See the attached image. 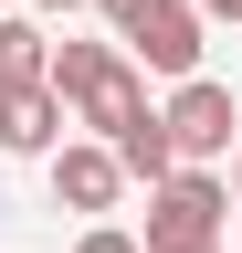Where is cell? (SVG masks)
I'll list each match as a JSON object with an SVG mask.
<instances>
[{"mask_svg":"<svg viewBox=\"0 0 242 253\" xmlns=\"http://www.w3.org/2000/svg\"><path fill=\"white\" fill-rule=\"evenodd\" d=\"M42 63H53V42H42V21L0 11V95H11V84H42Z\"/></svg>","mask_w":242,"mask_h":253,"instance_id":"8","label":"cell"},{"mask_svg":"<svg viewBox=\"0 0 242 253\" xmlns=\"http://www.w3.org/2000/svg\"><path fill=\"white\" fill-rule=\"evenodd\" d=\"M74 253H137V232H116V221H95V232H84Z\"/></svg>","mask_w":242,"mask_h":253,"instance_id":"9","label":"cell"},{"mask_svg":"<svg viewBox=\"0 0 242 253\" xmlns=\"http://www.w3.org/2000/svg\"><path fill=\"white\" fill-rule=\"evenodd\" d=\"M232 201H242V126H232Z\"/></svg>","mask_w":242,"mask_h":253,"instance_id":"12","label":"cell"},{"mask_svg":"<svg viewBox=\"0 0 242 253\" xmlns=\"http://www.w3.org/2000/svg\"><path fill=\"white\" fill-rule=\"evenodd\" d=\"M105 148H116V169H127V179H147V190H158V179L179 169V148H169V126H158V106H147L137 126H116Z\"/></svg>","mask_w":242,"mask_h":253,"instance_id":"7","label":"cell"},{"mask_svg":"<svg viewBox=\"0 0 242 253\" xmlns=\"http://www.w3.org/2000/svg\"><path fill=\"white\" fill-rule=\"evenodd\" d=\"M116 190H127V169H116L105 137H64L53 148V201L64 211H116Z\"/></svg>","mask_w":242,"mask_h":253,"instance_id":"5","label":"cell"},{"mask_svg":"<svg viewBox=\"0 0 242 253\" xmlns=\"http://www.w3.org/2000/svg\"><path fill=\"white\" fill-rule=\"evenodd\" d=\"M221 221H232V179L169 169L158 190H147V232H137V253H221Z\"/></svg>","mask_w":242,"mask_h":253,"instance_id":"2","label":"cell"},{"mask_svg":"<svg viewBox=\"0 0 242 253\" xmlns=\"http://www.w3.org/2000/svg\"><path fill=\"white\" fill-rule=\"evenodd\" d=\"M158 126H169L179 169H210V158H232V126H242V106H232V84H210V74H179V95L158 106Z\"/></svg>","mask_w":242,"mask_h":253,"instance_id":"3","label":"cell"},{"mask_svg":"<svg viewBox=\"0 0 242 253\" xmlns=\"http://www.w3.org/2000/svg\"><path fill=\"white\" fill-rule=\"evenodd\" d=\"M42 84L64 95V116H74V126H95V137H116V126H137V116H147V84H137V63L116 53V42H53Z\"/></svg>","mask_w":242,"mask_h":253,"instance_id":"1","label":"cell"},{"mask_svg":"<svg viewBox=\"0 0 242 253\" xmlns=\"http://www.w3.org/2000/svg\"><path fill=\"white\" fill-rule=\"evenodd\" d=\"M116 42H127V63H147V74H200V11L190 0H147Z\"/></svg>","mask_w":242,"mask_h":253,"instance_id":"4","label":"cell"},{"mask_svg":"<svg viewBox=\"0 0 242 253\" xmlns=\"http://www.w3.org/2000/svg\"><path fill=\"white\" fill-rule=\"evenodd\" d=\"M95 11H105V21H116V32H127V21H137V11H147V0H95Z\"/></svg>","mask_w":242,"mask_h":253,"instance_id":"10","label":"cell"},{"mask_svg":"<svg viewBox=\"0 0 242 253\" xmlns=\"http://www.w3.org/2000/svg\"><path fill=\"white\" fill-rule=\"evenodd\" d=\"M64 95H53V84H11V95H0V148H11V158H53V148H64Z\"/></svg>","mask_w":242,"mask_h":253,"instance_id":"6","label":"cell"},{"mask_svg":"<svg viewBox=\"0 0 242 253\" xmlns=\"http://www.w3.org/2000/svg\"><path fill=\"white\" fill-rule=\"evenodd\" d=\"M32 11H84V0H32Z\"/></svg>","mask_w":242,"mask_h":253,"instance_id":"13","label":"cell"},{"mask_svg":"<svg viewBox=\"0 0 242 253\" xmlns=\"http://www.w3.org/2000/svg\"><path fill=\"white\" fill-rule=\"evenodd\" d=\"M0 11H11V0H0Z\"/></svg>","mask_w":242,"mask_h":253,"instance_id":"14","label":"cell"},{"mask_svg":"<svg viewBox=\"0 0 242 253\" xmlns=\"http://www.w3.org/2000/svg\"><path fill=\"white\" fill-rule=\"evenodd\" d=\"M190 11H200V21H242V0H190Z\"/></svg>","mask_w":242,"mask_h":253,"instance_id":"11","label":"cell"}]
</instances>
